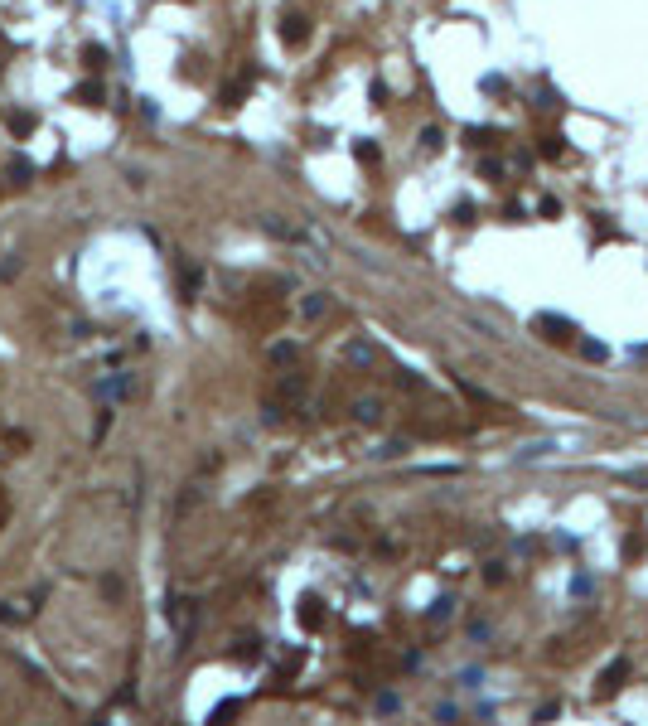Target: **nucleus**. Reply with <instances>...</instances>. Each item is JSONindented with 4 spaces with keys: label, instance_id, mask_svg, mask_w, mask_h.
I'll list each match as a JSON object with an SVG mask.
<instances>
[{
    "label": "nucleus",
    "instance_id": "f03ea898",
    "mask_svg": "<svg viewBox=\"0 0 648 726\" xmlns=\"http://www.w3.org/2000/svg\"><path fill=\"white\" fill-rule=\"evenodd\" d=\"M533 329H537L546 344H571V339H576V319H566V315H537Z\"/></svg>",
    "mask_w": 648,
    "mask_h": 726
},
{
    "label": "nucleus",
    "instance_id": "4be33fe9",
    "mask_svg": "<svg viewBox=\"0 0 648 726\" xmlns=\"http://www.w3.org/2000/svg\"><path fill=\"white\" fill-rule=\"evenodd\" d=\"M271 358H276V363H295L300 349H295V344H271Z\"/></svg>",
    "mask_w": 648,
    "mask_h": 726
},
{
    "label": "nucleus",
    "instance_id": "7c9ffc66",
    "mask_svg": "<svg viewBox=\"0 0 648 726\" xmlns=\"http://www.w3.org/2000/svg\"><path fill=\"white\" fill-rule=\"evenodd\" d=\"M479 170H484L489 180H499V175H503V160H479Z\"/></svg>",
    "mask_w": 648,
    "mask_h": 726
},
{
    "label": "nucleus",
    "instance_id": "5701e85b",
    "mask_svg": "<svg viewBox=\"0 0 648 726\" xmlns=\"http://www.w3.org/2000/svg\"><path fill=\"white\" fill-rule=\"evenodd\" d=\"M348 358H353V363H373L378 349H373V344H348Z\"/></svg>",
    "mask_w": 648,
    "mask_h": 726
},
{
    "label": "nucleus",
    "instance_id": "a211bd4d",
    "mask_svg": "<svg viewBox=\"0 0 648 726\" xmlns=\"http://www.w3.org/2000/svg\"><path fill=\"white\" fill-rule=\"evenodd\" d=\"M97 393H102V397H126V393H131V378H107Z\"/></svg>",
    "mask_w": 648,
    "mask_h": 726
},
{
    "label": "nucleus",
    "instance_id": "f3484780",
    "mask_svg": "<svg viewBox=\"0 0 648 726\" xmlns=\"http://www.w3.org/2000/svg\"><path fill=\"white\" fill-rule=\"evenodd\" d=\"M644 547H648V537H644V528H634L629 537H624V557L634 562V557H644Z\"/></svg>",
    "mask_w": 648,
    "mask_h": 726
},
{
    "label": "nucleus",
    "instance_id": "393cba45",
    "mask_svg": "<svg viewBox=\"0 0 648 726\" xmlns=\"http://www.w3.org/2000/svg\"><path fill=\"white\" fill-rule=\"evenodd\" d=\"M397 383H402V388H412V393H421V388H426V383H421L412 368H397Z\"/></svg>",
    "mask_w": 648,
    "mask_h": 726
},
{
    "label": "nucleus",
    "instance_id": "473e14b6",
    "mask_svg": "<svg viewBox=\"0 0 648 726\" xmlns=\"http://www.w3.org/2000/svg\"><path fill=\"white\" fill-rule=\"evenodd\" d=\"M503 218H508V223H518V218H528V208H523V204H508V208H503Z\"/></svg>",
    "mask_w": 648,
    "mask_h": 726
},
{
    "label": "nucleus",
    "instance_id": "4468645a",
    "mask_svg": "<svg viewBox=\"0 0 648 726\" xmlns=\"http://www.w3.org/2000/svg\"><path fill=\"white\" fill-rule=\"evenodd\" d=\"M29 180H34V165H29L24 155H15V160H10V184H29Z\"/></svg>",
    "mask_w": 648,
    "mask_h": 726
},
{
    "label": "nucleus",
    "instance_id": "9b49d317",
    "mask_svg": "<svg viewBox=\"0 0 648 726\" xmlns=\"http://www.w3.org/2000/svg\"><path fill=\"white\" fill-rule=\"evenodd\" d=\"M353 421L378 426V421H382V402H373V397H368V402H353Z\"/></svg>",
    "mask_w": 648,
    "mask_h": 726
},
{
    "label": "nucleus",
    "instance_id": "2f4dec72",
    "mask_svg": "<svg viewBox=\"0 0 648 726\" xmlns=\"http://www.w3.org/2000/svg\"><path fill=\"white\" fill-rule=\"evenodd\" d=\"M542 218H561V204H556V199H542Z\"/></svg>",
    "mask_w": 648,
    "mask_h": 726
},
{
    "label": "nucleus",
    "instance_id": "aec40b11",
    "mask_svg": "<svg viewBox=\"0 0 648 726\" xmlns=\"http://www.w3.org/2000/svg\"><path fill=\"white\" fill-rule=\"evenodd\" d=\"M10 131H15V136H29V131H34V116H29V111H10Z\"/></svg>",
    "mask_w": 648,
    "mask_h": 726
},
{
    "label": "nucleus",
    "instance_id": "7ed1b4c3",
    "mask_svg": "<svg viewBox=\"0 0 648 726\" xmlns=\"http://www.w3.org/2000/svg\"><path fill=\"white\" fill-rule=\"evenodd\" d=\"M624 683H629V658H610V663H605V673H600V688H595V697H600V702H610V697H615Z\"/></svg>",
    "mask_w": 648,
    "mask_h": 726
},
{
    "label": "nucleus",
    "instance_id": "a878e982",
    "mask_svg": "<svg viewBox=\"0 0 648 726\" xmlns=\"http://www.w3.org/2000/svg\"><path fill=\"white\" fill-rule=\"evenodd\" d=\"M551 717H561V702H542L537 712H533V722H551Z\"/></svg>",
    "mask_w": 648,
    "mask_h": 726
},
{
    "label": "nucleus",
    "instance_id": "1a4fd4ad",
    "mask_svg": "<svg viewBox=\"0 0 648 726\" xmlns=\"http://www.w3.org/2000/svg\"><path fill=\"white\" fill-rule=\"evenodd\" d=\"M78 102H88V106H102L107 102V88L97 83V78H88V83H78V93H73Z\"/></svg>",
    "mask_w": 648,
    "mask_h": 726
},
{
    "label": "nucleus",
    "instance_id": "72a5a7b5",
    "mask_svg": "<svg viewBox=\"0 0 648 726\" xmlns=\"http://www.w3.org/2000/svg\"><path fill=\"white\" fill-rule=\"evenodd\" d=\"M455 223H474V208H469V204H455Z\"/></svg>",
    "mask_w": 648,
    "mask_h": 726
},
{
    "label": "nucleus",
    "instance_id": "0eeeda50",
    "mask_svg": "<svg viewBox=\"0 0 648 726\" xmlns=\"http://www.w3.org/2000/svg\"><path fill=\"white\" fill-rule=\"evenodd\" d=\"M199 281H204V271H199V267H189V262H179V296H184V301H194V296H199Z\"/></svg>",
    "mask_w": 648,
    "mask_h": 726
},
{
    "label": "nucleus",
    "instance_id": "39448f33",
    "mask_svg": "<svg viewBox=\"0 0 648 726\" xmlns=\"http://www.w3.org/2000/svg\"><path fill=\"white\" fill-rule=\"evenodd\" d=\"M324 615H329V610H324L320 596H300V624H305V629H320Z\"/></svg>",
    "mask_w": 648,
    "mask_h": 726
},
{
    "label": "nucleus",
    "instance_id": "ddd939ff",
    "mask_svg": "<svg viewBox=\"0 0 648 726\" xmlns=\"http://www.w3.org/2000/svg\"><path fill=\"white\" fill-rule=\"evenodd\" d=\"M464 141L479 150V145H494V141H499V131H494V126H469V131H464Z\"/></svg>",
    "mask_w": 648,
    "mask_h": 726
},
{
    "label": "nucleus",
    "instance_id": "9d476101",
    "mask_svg": "<svg viewBox=\"0 0 648 726\" xmlns=\"http://www.w3.org/2000/svg\"><path fill=\"white\" fill-rule=\"evenodd\" d=\"M276 393H281V402H300V397H305V378H300V373H286Z\"/></svg>",
    "mask_w": 648,
    "mask_h": 726
},
{
    "label": "nucleus",
    "instance_id": "c756f323",
    "mask_svg": "<svg viewBox=\"0 0 648 726\" xmlns=\"http://www.w3.org/2000/svg\"><path fill=\"white\" fill-rule=\"evenodd\" d=\"M88 63L102 68V63H107V49H102V44H88Z\"/></svg>",
    "mask_w": 648,
    "mask_h": 726
},
{
    "label": "nucleus",
    "instance_id": "cd10ccee",
    "mask_svg": "<svg viewBox=\"0 0 648 726\" xmlns=\"http://www.w3.org/2000/svg\"><path fill=\"white\" fill-rule=\"evenodd\" d=\"M503 576H508V571H503V562H489V567H484V581H489V586H499Z\"/></svg>",
    "mask_w": 648,
    "mask_h": 726
},
{
    "label": "nucleus",
    "instance_id": "f257e3e1",
    "mask_svg": "<svg viewBox=\"0 0 648 726\" xmlns=\"http://www.w3.org/2000/svg\"><path fill=\"white\" fill-rule=\"evenodd\" d=\"M165 615L175 624V634H179V649L194 639V620H199V610H194V601L189 596H170V606H165Z\"/></svg>",
    "mask_w": 648,
    "mask_h": 726
},
{
    "label": "nucleus",
    "instance_id": "6e6552de",
    "mask_svg": "<svg viewBox=\"0 0 648 726\" xmlns=\"http://www.w3.org/2000/svg\"><path fill=\"white\" fill-rule=\"evenodd\" d=\"M537 155L542 160H561V155H566V136H561V131H546L537 141Z\"/></svg>",
    "mask_w": 648,
    "mask_h": 726
},
{
    "label": "nucleus",
    "instance_id": "2eb2a0df",
    "mask_svg": "<svg viewBox=\"0 0 648 726\" xmlns=\"http://www.w3.org/2000/svg\"><path fill=\"white\" fill-rule=\"evenodd\" d=\"M242 712V697H222L213 712H209V722H227V717H237Z\"/></svg>",
    "mask_w": 648,
    "mask_h": 726
},
{
    "label": "nucleus",
    "instance_id": "423d86ee",
    "mask_svg": "<svg viewBox=\"0 0 648 726\" xmlns=\"http://www.w3.org/2000/svg\"><path fill=\"white\" fill-rule=\"evenodd\" d=\"M227 654H232L237 663H257V658H261V639H257V634H242V639H237Z\"/></svg>",
    "mask_w": 648,
    "mask_h": 726
},
{
    "label": "nucleus",
    "instance_id": "b1692460",
    "mask_svg": "<svg viewBox=\"0 0 648 726\" xmlns=\"http://www.w3.org/2000/svg\"><path fill=\"white\" fill-rule=\"evenodd\" d=\"M421 145H426V150H440V145H445V131H440V126H426V131H421Z\"/></svg>",
    "mask_w": 648,
    "mask_h": 726
},
{
    "label": "nucleus",
    "instance_id": "bb28decb",
    "mask_svg": "<svg viewBox=\"0 0 648 726\" xmlns=\"http://www.w3.org/2000/svg\"><path fill=\"white\" fill-rule=\"evenodd\" d=\"M581 354H585L590 363H600V358H605V344H595V339H585V344H581Z\"/></svg>",
    "mask_w": 648,
    "mask_h": 726
},
{
    "label": "nucleus",
    "instance_id": "dca6fc26",
    "mask_svg": "<svg viewBox=\"0 0 648 726\" xmlns=\"http://www.w3.org/2000/svg\"><path fill=\"white\" fill-rule=\"evenodd\" d=\"M24 615H29L24 601H5V606H0V624H24Z\"/></svg>",
    "mask_w": 648,
    "mask_h": 726
},
{
    "label": "nucleus",
    "instance_id": "f8f14e48",
    "mask_svg": "<svg viewBox=\"0 0 648 726\" xmlns=\"http://www.w3.org/2000/svg\"><path fill=\"white\" fill-rule=\"evenodd\" d=\"M247 88H252V73H247V78H237V83H227V88H222V106H242Z\"/></svg>",
    "mask_w": 648,
    "mask_h": 726
},
{
    "label": "nucleus",
    "instance_id": "20e7f679",
    "mask_svg": "<svg viewBox=\"0 0 648 726\" xmlns=\"http://www.w3.org/2000/svg\"><path fill=\"white\" fill-rule=\"evenodd\" d=\"M281 39H286V49H300V44L310 39V19H305L300 10H286V15H281Z\"/></svg>",
    "mask_w": 648,
    "mask_h": 726
},
{
    "label": "nucleus",
    "instance_id": "6ab92c4d",
    "mask_svg": "<svg viewBox=\"0 0 648 726\" xmlns=\"http://www.w3.org/2000/svg\"><path fill=\"white\" fill-rule=\"evenodd\" d=\"M450 615H455V601H450V596L431 601V610H426V620H450Z\"/></svg>",
    "mask_w": 648,
    "mask_h": 726
},
{
    "label": "nucleus",
    "instance_id": "c85d7f7f",
    "mask_svg": "<svg viewBox=\"0 0 648 726\" xmlns=\"http://www.w3.org/2000/svg\"><path fill=\"white\" fill-rule=\"evenodd\" d=\"M324 310H329V301H324V296H310V301H305V315H310V319H320Z\"/></svg>",
    "mask_w": 648,
    "mask_h": 726
},
{
    "label": "nucleus",
    "instance_id": "412c9836",
    "mask_svg": "<svg viewBox=\"0 0 648 726\" xmlns=\"http://www.w3.org/2000/svg\"><path fill=\"white\" fill-rule=\"evenodd\" d=\"M353 155H358L363 165H378V145H373V141H353Z\"/></svg>",
    "mask_w": 648,
    "mask_h": 726
}]
</instances>
